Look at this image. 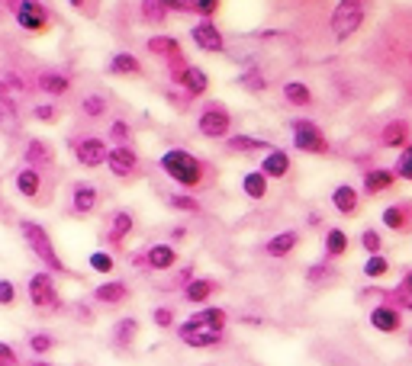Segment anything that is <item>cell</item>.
<instances>
[{
    "label": "cell",
    "mask_w": 412,
    "mask_h": 366,
    "mask_svg": "<svg viewBox=\"0 0 412 366\" xmlns=\"http://www.w3.org/2000/svg\"><path fill=\"white\" fill-rule=\"evenodd\" d=\"M110 139L116 142V145H126V139H129V122H123V119H116V122L110 125Z\"/></svg>",
    "instance_id": "47"
},
{
    "label": "cell",
    "mask_w": 412,
    "mask_h": 366,
    "mask_svg": "<svg viewBox=\"0 0 412 366\" xmlns=\"http://www.w3.org/2000/svg\"><path fill=\"white\" fill-rule=\"evenodd\" d=\"M286 171H290V158H286V151L271 148V151L265 154V161H261V173H265L267 180H280V177H286Z\"/></svg>",
    "instance_id": "25"
},
{
    "label": "cell",
    "mask_w": 412,
    "mask_h": 366,
    "mask_svg": "<svg viewBox=\"0 0 412 366\" xmlns=\"http://www.w3.org/2000/svg\"><path fill=\"white\" fill-rule=\"evenodd\" d=\"M284 100L286 103H294V106H309L313 103V90L300 81H286L284 84Z\"/></svg>",
    "instance_id": "32"
},
{
    "label": "cell",
    "mask_w": 412,
    "mask_h": 366,
    "mask_svg": "<svg viewBox=\"0 0 412 366\" xmlns=\"http://www.w3.org/2000/svg\"><path fill=\"white\" fill-rule=\"evenodd\" d=\"M39 90L49 93V97H65L71 90V81L65 74H58V71H45V74H39Z\"/></svg>",
    "instance_id": "28"
},
{
    "label": "cell",
    "mask_w": 412,
    "mask_h": 366,
    "mask_svg": "<svg viewBox=\"0 0 412 366\" xmlns=\"http://www.w3.org/2000/svg\"><path fill=\"white\" fill-rule=\"evenodd\" d=\"M110 74L116 77H139L142 74V64L135 55H129V52H119V55L110 58Z\"/></svg>",
    "instance_id": "27"
},
{
    "label": "cell",
    "mask_w": 412,
    "mask_h": 366,
    "mask_svg": "<svg viewBox=\"0 0 412 366\" xmlns=\"http://www.w3.org/2000/svg\"><path fill=\"white\" fill-rule=\"evenodd\" d=\"M106 167H110L116 177H133L135 167H139V154L129 145H116L106 151Z\"/></svg>",
    "instance_id": "14"
},
{
    "label": "cell",
    "mask_w": 412,
    "mask_h": 366,
    "mask_svg": "<svg viewBox=\"0 0 412 366\" xmlns=\"http://www.w3.org/2000/svg\"><path fill=\"white\" fill-rule=\"evenodd\" d=\"M16 23L26 33H45L49 29V10L39 0H20L16 4Z\"/></svg>",
    "instance_id": "8"
},
{
    "label": "cell",
    "mask_w": 412,
    "mask_h": 366,
    "mask_svg": "<svg viewBox=\"0 0 412 366\" xmlns=\"http://www.w3.org/2000/svg\"><path fill=\"white\" fill-rule=\"evenodd\" d=\"M26 296H29V305L35 311H58L62 309V296L55 290V280H52L49 270H39L33 277L26 280Z\"/></svg>",
    "instance_id": "4"
},
{
    "label": "cell",
    "mask_w": 412,
    "mask_h": 366,
    "mask_svg": "<svg viewBox=\"0 0 412 366\" xmlns=\"http://www.w3.org/2000/svg\"><path fill=\"white\" fill-rule=\"evenodd\" d=\"M106 151L110 148L104 145V139H97V135H87V139H81L74 145V158H77V164L81 167H100V164H106Z\"/></svg>",
    "instance_id": "12"
},
{
    "label": "cell",
    "mask_w": 412,
    "mask_h": 366,
    "mask_svg": "<svg viewBox=\"0 0 412 366\" xmlns=\"http://www.w3.org/2000/svg\"><path fill=\"white\" fill-rule=\"evenodd\" d=\"M20 235H23V241L29 244V251L39 257V263H45V270H49V273H65V270H68V267H65V261L58 257V251H55V244H52L49 231H45L39 222L23 219L20 222Z\"/></svg>",
    "instance_id": "3"
},
{
    "label": "cell",
    "mask_w": 412,
    "mask_h": 366,
    "mask_svg": "<svg viewBox=\"0 0 412 366\" xmlns=\"http://www.w3.org/2000/svg\"><path fill=\"white\" fill-rule=\"evenodd\" d=\"M361 248L367 251V254H380V251H384V238H380V231H374V228H364Z\"/></svg>",
    "instance_id": "42"
},
{
    "label": "cell",
    "mask_w": 412,
    "mask_h": 366,
    "mask_svg": "<svg viewBox=\"0 0 412 366\" xmlns=\"http://www.w3.org/2000/svg\"><path fill=\"white\" fill-rule=\"evenodd\" d=\"M152 321H155V328H161V331L174 328V309H168V305H158V309L152 311Z\"/></svg>",
    "instance_id": "43"
},
{
    "label": "cell",
    "mask_w": 412,
    "mask_h": 366,
    "mask_svg": "<svg viewBox=\"0 0 412 366\" xmlns=\"http://www.w3.org/2000/svg\"><path fill=\"white\" fill-rule=\"evenodd\" d=\"M142 16H145L148 23H161L165 16H168V10L161 7L158 0H142Z\"/></svg>",
    "instance_id": "45"
},
{
    "label": "cell",
    "mask_w": 412,
    "mask_h": 366,
    "mask_svg": "<svg viewBox=\"0 0 412 366\" xmlns=\"http://www.w3.org/2000/svg\"><path fill=\"white\" fill-rule=\"evenodd\" d=\"M184 7H190L194 13H200V16L210 20V16L219 10V0H184Z\"/></svg>",
    "instance_id": "44"
},
{
    "label": "cell",
    "mask_w": 412,
    "mask_h": 366,
    "mask_svg": "<svg viewBox=\"0 0 412 366\" xmlns=\"http://www.w3.org/2000/svg\"><path fill=\"white\" fill-rule=\"evenodd\" d=\"M71 7H84V0H68Z\"/></svg>",
    "instance_id": "55"
},
{
    "label": "cell",
    "mask_w": 412,
    "mask_h": 366,
    "mask_svg": "<svg viewBox=\"0 0 412 366\" xmlns=\"http://www.w3.org/2000/svg\"><path fill=\"white\" fill-rule=\"evenodd\" d=\"M196 129H200L203 139H226L232 132V116L226 106L219 103H206L200 113V119H196Z\"/></svg>",
    "instance_id": "6"
},
{
    "label": "cell",
    "mask_w": 412,
    "mask_h": 366,
    "mask_svg": "<svg viewBox=\"0 0 412 366\" xmlns=\"http://www.w3.org/2000/svg\"><path fill=\"white\" fill-rule=\"evenodd\" d=\"M97 202H100V193H97V187L94 183H74L71 187V212L74 215H91L94 209H97Z\"/></svg>",
    "instance_id": "15"
},
{
    "label": "cell",
    "mask_w": 412,
    "mask_h": 366,
    "mask_svg": "<svg viewBox=\"0 0 412 366\" xmlns=\"http://www.w3.org/2000/svg\"><path fill=\"white\" fill-rule=\"evenodd\" d=\"M87 267H91L94 273H100V277H110L113 270H116V257H113L110 251H91V254H87Z\"/></svg>",
    "instance_id": "34"
},
{
    "label": "cell",
    "mask_w": 412,
    "mask_h": 366,
    "mask_svg": "<svg viewBox=\"0 0 412 366\" xmlns=\"http://www.w3.org/2000/svg\"><path fill=\"white\" fill-rule=\"evenodd\" d=\"M380 142H384L386 148H399V145H409V122H390L384 125V135H380Z\"/></svg>",
    "instance_id": "30"
},
{
    "label": "cell",
    "mask_w": 412,
    "mask_h": 366,
    "mask_svg": "<svg viewBox=\"0 0 412 366\" xmlns=\"http://www.w3.org/2000/svg\"><path fill=\"white\" fill-rule=\"evenodd\" d=\"M13 183H16V190H20V196L35 200V196L43 193V171H39V167H23V171H16Z\"/></svg>",
    "instance_id": "20"
},
{
    "label": "cell",
    "mask_w": 412,
    "mask_h": 366,
    "mask_svg": "<svg viewBox=\"0 0 412 366\" xmlns=\"http://www.w3.org/2000/svg\"><path fill=\"white\" fill-rule=\"evenodd\" d=\"M219 283L213 277H194L187 286H184V299H187L190 305H206L213 296H216Z\"/></svg>",
    "instance_id": "17"
},
{
    "label": "cell",
    "mask_w": 412,
    "mask_h": 366,
    "mask_svg": "<svg viewBox=\"0 0 412 366\" xmlns=\"http://www.w3.org/2000/svg\"><path fill=\"white\" fill-rule=\"evenodd\" d=\"M367 321H370V328H374V331H380V334H399V331H403V309L380 302V305H374V309H370Z\"/></svg>",
    "instance_id": "10"
},
{
    "label": "cell",
    "mask_w": 412,
    "mask_h": 366,
    "mask_svg": "<svg viewBox=\"0 0 412 366\" xmlns=\"http://www.w3.org/2000/svg\"><path fill=\"white\" fill-rule=\"evenodd\" d=\"M396 183V173L393 171H384V167H377V171H367L364 173V193L367 196H380L386 193V190Z\"/></svg>",
    "instance_id": "24"
},
{
    "label": "cell",
    "mask_w": 412,
    "mask_h": 366,
    "mask_svg": "<svg viewBox=\"0 0 412 366\" xmlns=\"http://www.w3.org/2000/svg\"><path fill=\"white\" fill-rule=\"evenodd\" d=\"M33 116L39 119V122H55V119H58V110H55L52 103H39V106L33 110Z\"/></svg>",
    "instance_id": "48"
},
{
    "label": "cell",
    "mask_w": 412,
    "mask_h": 366,
    "mask_svg": "<svg viewBox=\"0 0 412 366\" xmlns=\"http://www.w3.org/2000/svg\"><path fill=\"white\" fill-rule=\"evenodd\" d=\"M171 77H174L177 84H184V87H187L190 97H203V93H206V87H210L206 71L196 68V64H184L181 58H174V71H171Z\"/></svg>",
    "instance_id": "9"
},
{
    "label": "cell",
    "mask_w": 412,
    "mask_h": 366,
    "mask_svg": "<svg viewBox=\"0 0 412 366\" xmlns=\"http://www.w3.org/2000/svg\"><path fill=\"white\" fill-rule=\"evenodd\" d=\"M248 148H258V142H255V139H229V151L248 154Z\"/></svg>",
    "instance_id": "50"
},
{
    "label": "cell",
    "mask_w": 412,
    "mask_h": 366,
    "mask_svg": "<svg viewBox=\"0 0 412 366\" xmlns=\"http://www.w3.org/2000/svg\"><path fill=\"white\" fill-rule=\"evenodd\" d=\"M142 263H145L148 270H155V273H168V270L177 263L174 244H152V248L142 254Z\"/></svg>",
    "instance_id": "16"
},
{
    "label": "cell",
    "mask_w": 412,
    "mask_h": 366,
    "mask_svg": "<svg viewBox=\"0 0 412 366\" xmlns=\"http://www.w3.org/2000/svg\"><path fill=\"white\" fill-rule=\"evenodd\" d=\"M242 193L248 196V200H265L267 196V177L261 171H252V173H245L242 177Z\"/></svg>",
    "instance_id": "29"
},
{
    "label": "cell",
    "mask_w": 412,
    "mask_h": 366,
    "mask_svg": "<svg viewBox=\"0 0 412 366\" xmlns=\"http://www.w3.org/2000/svg\"><path fill=\"white\" fill-rule=\"evenodd\" d=\"M226 325H229V311L219 305H203L187 321L177 325V338L194 350H213L226 341Z\"/></svg>",
    "instance_id": "1"
},
{
    "label": "cell",
    "mask_w": 412,
    "mask_h": 366,
    "mask_svg": "<svg viewBox=\"0 0 412 366\" xmlns=\"http://www.w3.org/2000/svg\"><path fill=\"white\" fill-rule=\"evenodd\" d=\"M139 338V318H119L116 325H113V347L119 350H129Z\"/></svg>",
    "instance_id": "23"
},
{
    "label": "cell",
    "mask_w": 412,
    "mask_h": 366,
    "mask_svg": "<svg viewBox=\"0 0 412 366\" xmlns=\"http://www.w3.org/2000/svg\"><path fill=\"white\" fill-rule=\"evenodd\" d=\"M168 202L174 209H181V212H200V202L194 200V196H187V193H174V196H168Z\"/></svg>",
    "instance_id": "46"
},
{
    "label": "cell",
    "mask_w": 412,
    "mask_h": 366,
    "mask_svg": "<svg viewBox=\"0 0 412 366\" xmlns=\"http://www.w3.org/2000/svg\"><path fill=\"white\" fill-rule=\"evenodd\" d=\"M245 81H248V87H252V90H265V77H261V71H248Z\"/></svg>",
    "instance_id": "51"
},
{
    "label": "cell",
    "mask_w": 412,
    "mask_h": 366,
    "mask_svg": "<svg viewBox=\"0 0 412 366\" xmlns=\"http://www.w3.org/2000/svg\"><path fill=\"white\" fill-rule=\"evenodd\" d=\"M190 39H194V45L200 52H210V55H216V52L226 49V39L223 33H219V26L213 20H200L194 29H190Z\"/></svg>",
    "instance_id": "11"
},
{
    "label": "cell",
    "mask_w": 412,
    "mask_h": 366,
    "mask_svg": "<svg viewBox=\"0 0 412 366\" xmlns=\"http://www.w3.org/2000/svg\"><path fill=\"white\" fill-rule=\"evenodd\" d=\"M361 23H364L361 0H342L335 7V13H332V33H335V39H348V35H355L361 29Z\"/></svg>",
    "instance_id": "7"
},
{
    "label": "cell",
    "mask_w": 412,
    "mask_h": 366,
    "mask_svg": "<svg viewBox=\"0 0 412 366\" xmlns=\"http://www.w3.org/2000/svg\"><path fill=\"white\" fill-rule=\"evenodd\" d=\"M26 347L33 350V357H45V353L55 350V338H52V334H45V331H33L26 338Z\"/></svg>",
    "instance_id": "35"
},
{
    "label": "cell",
    "mask_w": 412,
    "mask_h": 366,
    "mask_svg": "<svg viewBox=\"0 0 412 366\" xmlns=\"http://www.w3.org/2000/svg\"><path fill=\"white\" fill-rule=\"evenodd\" d=\"M384 225L390 228V231H396V235H409L412 231V202L409 200H399L393 202V206L384 209Z\"/></svg>",
    "instance_id": "13"
},
{
    "label": "cell",
    "mask_w": 412,
    "mask_h": 366,
    "mask_svg": "<svg viewBox=\"0 0 412 366\" xmlns=\"http://www.w3.org/2000/svg\"><path fill=\"white\" fill-rule=\"evenodd\" d=\"M26 161H29V167L49 164V161H52V145H49V142H43V139H29V145H26Z\"/></svg>",
    "instance_id": "33"
},
{
    "label": "cell",
    "mask_w": 412,
    "mask_h": 366,
    "mask_svg": "<svg viewBox=\"0 0 412 366\" xmlns=\"http://www.w3.org/2000/svg\"><path fill=\"white\" fill-rule=\"evenodd\" d=\"M26 93V84L20 74H0V97H23Z\"/></svg>",
    "instance_id": "38"
},
{
    "label": "cell",
    "mask_w": 412,
    "mask_h": 366,
    "mask_svg": "<svg viewBox=\"0 0 412 366\" xmlns=\"http://www.w3.org/2000/svg\"><path fill=\"white\" fill-rule=\"evenodd\" d=\"M0 129H20V113H16V103L10 97H0Z\"/></svg>",
    "instance_id": "37"
},
{
    "label": "cell",
    "mask_w": 412,
    "mask_h": 366,
    "mask_svg": "<svg viewBox=\"0 0 412 366\" xmlns=\"http://www.w3.org/2000/svg\"><path fill=\"white\" fill-rule=\"evenodd\" d=\"M296 244H300V231H294V228H290V231H280V235H274L271 241L265 244V251L271 257H286V254H294L296 251Z\"/></svg>",
    "instance_id": "26"
},
{
    "label": "cell",
    "mask_w": 412,
    "mask_h": 366,
    "mask_svg": "<svg viewBox=\"0 0 412 366\" xmlns=\"http://www.w3.org/2000/svg\"><path fill=\"white\" fill-rule=\"evenodd\" d=\"M396 290H399V292H406V296H412V267L403 273V280H399Z\"/></svg>",
    "instance_id": "52"
},
{
    "label": "cell",
    "mask_w": 412,
    "mask_h": 366,
    "mask_svg": "<svg viewBox=\"0 0 412 366\" xmlns=\"http://www.w3.org/2000/svg\"><path fill=\"white\" fill-rule=\"evenodd\" d=\"M133 228H135L133 212H126V209H116V212L110 215V231H106V238H110V244L123 248V244H126V238L133 235Z\"/></svg>",
    "instance_id": "19"
},
{
    "label": "cell",
    "mask_w": 412,
    "mask_h": 366,
    "mask_svg": "<svg viewBox=\"0 0 412 366\" xmlns=\"http://www.w3.org/2000/svg\"><path fill=\"white\" fill-rule=\"evenodd\" d=\"M148 52L152 55H161V58H181V45H177V39H171V35H155V39H148Z\"/></svg>",
    "instance_id": "31"
},
{
    "label": "cell",
    "mask_w": 412,
    "mask_h": 366,
    "mask_svg": "<svg viewBox=\"0 0 412 366\" xmlns=\"http://www.w3.org/2000/svg\"><path fill=\"white\" fill-rule=\"evenodd\" d=\"M26 366H52V363H45L43 357H33V360H29V363H26Z\"/></svg>",
    "instance_id": "54"
},
{
    "label": "cell",
    "mask_w": 412,
    "mask_h": 366,
    "mask_svg": "<svg viewBox=\"0 0 412 366\" xmlns=\"http://www.w3.org/2000/svg\"><path fill=\"white\" fill-rule=\"evenodd\" d=\"M94 302L100 305H123L129 299V286L123 283V280H106V283L94 286Z\"/></svg>",
    "instance_id": "18"
},
{
    "label": "cell",
    "mask_w": 412,
    "mask_h": 366,
    "mask_svg": "<svg viewBox=\"0 0 412 366\" xmlns=\"http://www.w3.org/2000/svg\"><path fill=\"white\" fill-rule=\"evenodd\" d=\"M16 299H20V290H16L13 280L0 277V309H13Z\"/></svg>",
    "instance_id": "39"
},
{
    "label": "cell",
    "mask_w": 412,
    "mask_h": 366,
    "mask_svg": "<svg viewBox=\"0 0 412 366\" xmlns=\"http://www.w3.org/2000/svg\"><path fill=\"white\" fill-rule=\"evenodd\" d=\"M386 273H390V261H386L384 254H367V261H364V277H367V280H384Z\"/></svg>",
    "instance_id": "36"
},
{
    "label": "cell",
    "mask_w": 412,
    "mask_h": 366,
    "mask_svg": "<svg viewBox=\"0 0 412 366\" xmlns=\"http://www.w3.org/2000/svg\"><path fill=\"white\" fill-rule=\"evenodd\" d=\"M351 248L348 241V231L345 228H328L325 238H322V254L328 257V261H338V257H345Z\"/></svg>",
    "instance_id": "22"
},
{
    "label": "cell",
    "mask_w": 412,
    "mask_h": 366,
    "mask_svg": "<svg viewBox=\"0 0 412 366\" xmlns=\"http://www.w3.org/2000/svg\"><path fill=\"white\" fill-rule=\"evenodd\" d=\"M393 173H396L399 180H409V183H412V142L403 148V154H399V161H396V167H393Z\"/></svg>",
    "instance_id": "41"
},
{
    "label": "cell",
    "mask_w": 412,
    "mask_h": 366,
    "mask_svg": "<svg viewBox=\"0 0 412 366\" xmlns=\"http://www.w3.org/2000/svg\"><path fill=\"white\" fill-rule=\"evenodd\" d=\"M81 113H84V116H91V119L104 116V113H106V100L100 97V93H91V97L81 100Z\"/></svg>",
    "instance_id": "40"
},
{
    "label": "cell",
    "mask_w": 412,
    "mask_h": 366,
    "mask_svg": "<svg viewBox=\"0 0 412 366\" xmlns=\"http://www.w3.org/2000/svg\"><path fill=\"white\" fill-rule=\"evenodd\" d=\"M0 366H20V357H16V350L10 344H4V341H0Z\"/></svg>",
    "instance_id": "49"
},
{
    "label": "cell",
    "mask_w": 412,
    "mask_h": 366,
    "mask_svg": "<svg viewBox=\"0 0 412 366\" xmlns=\"http://www.w3.org/2000/svg\"><path fill=\"white\" fill-rule=\"evenodd\" d=\"M165 10H184V0H158Z\"/></svg>",
    "instance_id": "53"
},
{
    "label": "cell",
    "mask_w": 412,
    "mask_h": 366,
    "mask_svg": "<svg viewBox=\"0 0 412 366\" xmlns=\"http://www.w3.org/2000/svg\"><path fill=\"white\" fill-rule=\"evenodd\" d=\"M158 164H161V171L168 173L177 187H184V190L200 187L203 177H206V164H203L196 154L184 151V148H168V151L161 154Z\"/></svg>",
    "instance_id": "2"
},
{
    "label": "cell",
    "mask_w": 412,
    "mask_h": 366,
    "mask_svg": "<svg viewBox=\"0 0 412 366\" xmlns=\"http://www.w3.org/2000/svg\"><path fill=\"white\" fill-rule=\"evenodd\" d=\"M332 206H335L338 215H355L361 209V193L351 183H342V187L332 190Z\"/></svg>",
    "instance_id": "21"
},
{
    "label": "cell",
    "mask_w": 412,
    "mask_h": 366,
    "mask_svg": "<svg viewBox=\"0 0 412 366\" xmlns=\"http://www.w3.org/2000/svg\"><path fill=\"white\" fill-rule=\"evenodd\" d=\"M290 135H294V148L303 154H325L328 151L325 135H322V129L313 119H294V122H290Z\"/></svg>",
    "instance_id": "5"
}]
</instances>
